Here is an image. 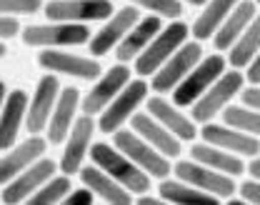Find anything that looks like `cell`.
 Here are the masks:
<instances>
[{"mask_svg": "<svg viewBox=\"0 0 260 205\" xmlns=\"http://www.w3.org/2000/svg\"><path fill=\"white\" fill-rule=\"evenodd\" d=\"M90 160L100 165L105 173H110L120 185H125L133 195H143L150 193V175L143 170L138 163H133L128 155L110 143H93L90 148Z\"/></svg>", "mask_w": 260, "mask_h": 205, "instance_id": "6da1fadb", "label": "cell"}, {"mask_svg": "<svg viewBox=\"0 0 260 205\" xmlns=\"http://www.w3.org/2000/svg\"><path fill=\"white\" fill-rule=\"evenodd\" d=\"M190 25L183 20H170V25H165L160 33L153 38V43L135 58V73L140 78H153L158 70L173 58V53L188 43Z\"/></svg>", "mask_w": 260, "mask_h": 205, "instance_id": "7a4b0ae2", "label": "cell"}, {"mask_svg": "<svg viewBox=\"0 0 260 205\" xmlns=\"http://www.w3.org/2000/svg\"><path fill=\"white\" fill-rule=\"evenodd\" d=\"M245 80H248V78L238 68L225 70V73L190 105V115H193L195 123H198V125H205V123H210L215 115H223V110L230 105V100H233L235 95H240Z\"/></svg>", "mask_w": 260, "mask_h": 205, "instance_id": "3957f363", "label": "cell"}, {"mask_svg": "<svg viewBox=\"0 0 260 205\" xmlns=\"http://www.w3.org/2000/svg\"><path fill=\"white\" fill-rule=\"evenodd\" d=\"M23 45L28 48H65V45H88L90 43V28L85 23H60L50 20L45 25H28L23 28Z\"/></svg>", "mask_w": 260, "mask_h": 205, "instance_id": "277c9868", "label": "cell"}, {"mask_svg": "<svg viewBox=\"0 0 260 205\" xmlns=\"http://www.w3.org/2000/svg\"><path fill=\"white\" fill-rule=\"evenodd\" d=\"M113 145H118L133 163H138L143 170L148 173L150 178H155V180L168 178L170 170H173L170 158L162 155L155 145H150L145 138L140 133H135L133 128H120L118 133H113Z\"/></svg>", "mask_w": 260, "mask_h": 205, "instance_id": "5b68a950", "label": "cell"}, {"mask_svg": "<svg viewBox=\"0 0 260 205\" xmlns=\"http://www.w3.org/2000/svg\"><path fill=\"white\" fill-rule=\"evenodd\" d=\"M148 93H150V85H148L143 78L130 80L128 85L118 93V98L100 113V118H98V130L105 133V135L118 133L130 118L138 113V105L148 100Z\"/></svg>", "mask_w": 260, "mask_h": 205, "instance_id": "8992f818", "label": "cell"}, {"mask_svg": "<svg viewBox=\"0 0 260 205\" xmlns=\"http://www.w3.org/2000/svg\"><path fill=\"white\" fill-rule=\"evenodd\" d=\"M228 68V58H223L220 53H213V55H208V58H203L193 70H190V75L170 93V98L175 105H180V108H190Z\"/></svg>", "mask_w": 260, "mask_h": 205, "instance_id": "52a82bcc", "label": "cell"}, {"mask_svg": "<svg viewBox=\"0 0 260 205\" xmlns=\"http://www.w3.org/2000/svg\"><path fill=\"white\" fill-rule=\"evenodd\" d=\"M200 60H203V45H200V40H188L185 45H180V48L173 53V58L150 78L153 93H160V95L162 93H173V90L190 75V70H193Z\"/></svg>", "mask_w": 260, "mask_h": 205, "instance_id": "ba28073f", "label": "cell"}, {"mask_svg": "<svg viewBox=\"0 0 260 205\" xmlns=\"http://www.w3.org/2000/svg\"><path fill=\"white\" fill-rule=\"evenodd\" d=\"M173 173H175V178L190 183V185L205 190V193H210V195H215V198H220V200L233 198L235 190H238L233 175L215 170V168H210V165H203V163H198L193 158H190V160H178V163L173 165Z\"/></svg>", "mask_w": 260, "mask_h": 205, "instance_id": "9c48e42d", "label": "cell"}, {"mask_svg": "<svg viewBox=\"0 0 260 205\" xmlns=\"http://www.w3.org/2000/svg\"><path fill=\"white\" fill-rule=\"evenodd\" d=\"M55 170H60V163H55L53 158H45V155H43L38 163H32L30 168H25L20 175H15L10 183L3 185V195H0L3 205L28 203V198H30L38 188H43V185L55 175Z\"/></svg>", "mask_w": 260, "mask_h": 205, "instance_id": "30bf717a", "label": "cell"}, {"mask_svg": "<svg viewBox=\"0 0 260 205\" xmlns=\"http://www.w3.org/2000/svg\"><path fill=\"white\" fill-rule=\"evenodd\" d=\"M140 20V8L138 5H125V8H120V10H115L108 20H105V25L93 33L90 38V43H88V50H90V55L93 58H103V55H108L110 50H115L123 40H125V35L135 28V23Z\"/></svg>", "mask_w": 260, "mask_h": 205, "instance_id": "8fae6325", "label": "cell"}, {"mask_svg": "<svg viewBox=\"0 0 260 205\" xmlns=\"http://www.w3.org/2000/svg\"><path fill=\"white\" fill-rule=\"evenodd\" d=\"M60 93H63V88H60L58 73H45L38 80L30 105H28V118H25V128H28L30 135H40L43 130H48L50 115H53V110L58 105Z\"/></svg>", "mask_w": 260, "mask_h": 205, "instance_id": "7c38bea8", "label": "cell"}, {"mask_svg": "<svg viewBox=\"0 0 260 205\" xmlns=\"http://www.w3.org/2000/svg\"><path fill=\"white\" fill-rule=\"evenodd\" d=\"M130 80V68L125 63H118V65H110V70H105L95 83L93 88L83 95V102H80V110L85 115H100L110 102L118 98V93L128 85Z\"/></svg>", "mask_w": 260, "mask_h": 205, "instance_id": "4fadbf2b", "label": "cell"}, {"mask_svg": "<svg viewBox=\"0 0 260 205\" xmlns=\"http://www.w3.org/2000/svg\"><path fill=\"white\" fill-rule=\"evenodd\" d=\"M38 65L48 73H58L68 78H78V80H98L103 75V68L95 58H85V55H75V53H65L60 48H45L38 53Z\"/></svg>", "mask_w": 260, "mask_h": 205, "instance_id": "5bb4252c", "label": "cell"}, {"mask_svg": "<svg viewBox=\"0 0 260 205\" xmlns=\"http://www.w3.org/2000/svg\"><path fill=\"white\" fill-rule=\"evenodd\" d=\"M43 10L48 20L60 23H95L108 20L115 13L110 0H50Z\"/></svg>", "mask_w": 260, "mask_h": 205, "instance_id": "9a60e30c", "label": "cell"}, {"mask_svg": "<svg viewBox=\"0 0 260 205\" xmlns=\"http://www.w3.org/2000/svg\"><path fill=\"white\" fill-rule=\"evenodd\" d=\"M95 120L93 115H80L70 130V135L65 140L63 155H60V173L65 175H75L80 173V168L85 165V158L90 155L93 148V135H95Z\"/></svg>", "mask_w": 260, "mask_h": 205, "instance_id": "2e32d148", "label": "cell"}, {"mask_svg": "<svg viewBox=\"0 0 260 205\" xmlns=\"http://www.w3.org/2000/svg\"><path fill=\"white\" fill-rule=\"evenodd\" d=\"M48 138H40V135H30L25 138L23 143L13 145L10 150H3V158H0V183H10L15 175L30 168L32 163H38L45 150H48Z\"/></svg>", "mask_w": 260, "mask_h": 205, "instance_id": "e0dca14e", "label": "cell"}, {"mask_svg": "<svg viewBox=\"0 0 260 205\" xmlns=\"http://www.w3.org/2000/svg\"><path fill=\"white\" fill-rule=\"evenodd\" d=\"M200 138L205 140V143H213V145H218V148H225L230 153H235V155H243V158H255L260 155V138L250 135V133H245V130H238V128H233V125H218V123H205L203 128H200Z\"/></svg>", "mask_w": 260, "mask_h": 205, "instance_id": "ac0fdd59", "label": "cell"}, {"mask_svg": "<svg viewBox=\"0 0 260 205\" xmlns=\"http://www.w3.org/2000/svg\"><path fill=\"white\" fill-rule=\"evenodd\" d=\"M145 108H148V113H150L155 120H160L162 125H165L170 133H175L183 143H193L195 138L200 135L198 123L193 120V115H185L180 105H175L173 100H165L160 93L153 95V98H148V100H145Z\"/></svg>", "mask_w": 260, "mask_h": 205, "instance_id": "d6986e66", "label": "cell"}, {"mask_svg": "<svg viewBox=\"0 0 260 205\" xmlns=\"http://www.w3.org/2000/svg\"><path fill=\"white\" fill-rule=\"evenodd\" d=\"M80 90L78 88H63L60 98H58V105L50 115V123H48V130H45V138L50 140V145H60L68 140L75 120H78V108H80Z\"/></svg>", "mask_w": 260, "mask_h": 205, "instance_id": "ffe728a7", "label": "cell"}, {"mask_svg": "<svg viewBox=\"0 0 260 205\" xmlns=\"http://www.w3.org/2000/svg\"><path fill=\"white\" fill-rule=\"evenodd\" d=\"M78 175H80L83 185H88L103 203H108V205H130L133 200H135V195L130 193L125 185H120L110 173H105L100 165H95V163H93V165H83Z\"/></svg>", "mask_w": 260, "mask_h": 205, "instance_id": "44dd1931", "label": "cell"}, {"mask_svg": "<svg viewBox=\"0 0 260 205\" xmlns=\"http://www.w3.org/2000/svg\"><path fill=\"white\" fill-rule=\"evenodd\" d=\"M28 105H30V100H28V93L23 88L10 90L8 100L3 102V110H0V148L3 150H10L15 145L20 125L28 118Z\"/></svg>", "mask_w": 260, "mask_h": 205, "instance_id": "7402d4cb", "label": "cell"}, {"mask_svg": "<svg viewBox=\"0 0 260 205\" xmlns=\"http://www.w3.org/2000/svg\"><path fill=\"white\" fill-rule=\"evenodd\" d=\"M130 128L135 133H140L150 145H155L162 155H168V158H178L183 153V145H180L183 140L175 135V133H170L160 120H155L148 110L145 113H135L130 118Z\"/></svg>", "mask_w": 260, "mask_h": 205, "instance_id": "603a6c76", "label": "cell"}, {"mask_svg": "<svg viewBox=\"0 0 260 205\" xmlns=\"http://www.w3.org/2000/svg\"><path fill=\"white\" fill-rule=\"evenodd\" d=\"M162 28V18L160 15H153V13H148L145 18H140L138 23H135V28L125 35V40L115 48V58H118V63H135V58L153 43V38L160 33Z\"/></svg>", "mask_w": 260, "mask_h": 205, "instance_id": "cb8c5ba5", "label": "cell"}, {"mask_svg": "<svg viewBox=\"0 0 260 205\" xmlns=\"http://www.w3.org/2000/svg\"><path fill=\"white\" fill-rule=\"evenodd\" d=\"M255 15H258V3L255 0H240L233 8V13L228 15V20L218 28V33L213 35V48L218 53H228L235 45V40L245 33V28L253 23Z\"/></svg>", "mask_w": 260, "mask_h": 205, "instance_id": "d4e9b609", "label": "cell"}, {"mask_svg": "<svg viewBox=\"0 0 260 205\" xmlns=\"http://www.w3.org/2000/svg\"><path fill=\"white\" fill-rule=\"evenodd\" d=\"M190 158L198 160V163H203V165H210V168H215V170H220V173H228L233 178L248 173V165L243 163V155H235V153H230L225 148H218V145L205 143V140L190 145Z\"/></svg>", "mask_w": 260, "mask_h": 205, "instance_id": "484cf974", "label": "cell"}, {"mask_svg": "<svg viewBox=\"0 0 260 205\" xmlns=\"http://www.w3.org/2000/svg\"><path fill=\"white\" fill-rule=\"evenodd\" d=\"M240 0H208L203 5V10L198 13V18L190 25V33L195 40H213V35L218 33V28L228 20V15L233 13V8Z\"/></svg>", "mask_w": 260, "mask_h": 205, "instance_id": "4316f807", "label": "cell"}, {"mask_svg": "<svg viewBox=\"0 0 260 205\" xmlns=\"http://www.w3.org/2000/svg\"><path fill=\"white\" fill-rule=\"evenodd\" d=\"M158 195L165 203H175V205H215L220 198L195 188L190 183L180 180V178H162L158 185Z\"/></svg>", "mask_w": 260, "mask_h": 205, "instance_id": "83f0119b", "label": "cell"}, {"mask_svg": "<svg viewBox=\"0 0 260 205\" xmlns=\"http://www.w3.org/2000/svg\"><path fill=\"white\" fill-rule=\"evenodd\" d=\"M260 53V13L253 18V23L245 28V33L235 40V45L228 50L230 68H248L250 60Z\"/></svg>", "mask_w": 260, "mask_h": 205, "instance_id": "f1b7e54d", "label": "cell"}, {"mask_svg": "<svg viewBox=\"0 0 260 205\" xmlns=\"http://www.w3.org/2000/svg\"><path fill=\"white\" fill-rule=\"evenodd\" d=\"M70 178L73 175H53L43 188H38L35 193H32L30 198H28V205H58V203H65V198H68V193L73 190L70 185Z\"/></svg>", "mask_w": 260, "mask_h": 205, "instance_id": "f546056e", "label": "cell"}, {"mask_svg": "<svg viewBox=\"0 0 260 205\" xmlns=\"http://www.w3.org/2000/svg\"><path fill=\"white\" fill-rule=\"evenodd\" d=\"M223 123L260 138V110L250 105H228L223 110Z\"/></svg>", "mask_w": 260, "mask_h": 205, "instance_id": "4dcf8cb0", "label": "cell"}, {"mask_svg": "<svg viewBox=\"0 0 260 205\" xmlns=\"http://www.w3.org/2000/svg\"><path fill=\"white\" fill-rule=\"evenodd\" d=\"M133 5H138L140 10H148L153 15H160L168 20H178L183 15V3L180 0H128Z\"/></svg>", "mask_w": 260, "mask_h": 205, "instance_id": "1f68e13d", "label": "cell"}, {"mask_svg": "<svg viewBox=\"0 0 260 205\" xmlns=\"http://www.w3.org/2000/svg\"><path fill=\"white\" fill-rule=\"evenodd\" d=\"M43 8V0H0L3 15H35Z\"/></svg>", "mask_w": 260, "mask_h": 205, "instance_id": "d6a6232c", "label": "cell"}, {"mask_svg": "<svg viewBox=\"0 0 260 205\" xmlns=\"http://www.w3.org/2000/svg\"><path fill=\"white\" fill-rule=\"evenodd\" d=\"M238 193H240V198H243L245 203L260 205V180L258 178H248V180H243V183L238 185Z\"/></svg>", "mask_w": 260, "mask_h": 205, "instance_id": "836d02e7", "label": "cell"}, {"mask_svg": "<svg viewBox=\"0 0 260 205\" xmlns=\"http://www.w3.org/2000/svg\"><path fill=\"white\" fill-rule=\"evenodd\" d=\"M98 195L88 188V185H80V188H75V190H70L68 193V198H65V205H93Z\"/></svg>", "mask_w": 260, "mask_h": 205, "instance_id": "e575fe53", "label": "cell"}, {"mask_svg": "<svg viewBox=\"0 0 260 205\" xmlns=\"http://www.w3.org/2000/svg\"><path fill=\"white\" fill-rule=\"evenodd\" d=\"M23 33V28H20V23H18V18L15 15H3L0 18V38L3 40H13L15 35Z\"/></svg>", "mask_w": 260, "mask_h": 205, "instance_id": "d590c367", "label": "cell"}, {"mask_svg": "<svg viewBox=\"0 0 260 205\" xmlns=\"http://www.w3.org/2000/svg\"><path fill=\"white\" fill-rule=\"evenodd\" d=\"M240 100H243V105H250V108L260 110V85L243 88V90H240Z\"/></svg>", "mask_w": 260, "mask_h": 205, "instance_id": "8d00e7d4", "label": "cell"}, {"mask_svg": "<svg viewBox=\"0 0 260 205\" xmlns=\"http://www.w3.org/2000/svg\"><path fill=\"white\" fill-rule=\"evenodd\" d=\"M245 78H248L250 85H260V53L250 60V65H248V70H245Z\"/></svg>", "mask_w": 260, "mask_h": 205, "instance_id": "74e56055", "label": "cell"}, {"mask_svg": "<svg viewBox=\"0 0 260 205\" xmlns=\"http://www.w3.org/2000/svg\"><path fill=\"white\" fill-rule=\"evenodd\" d=\"M248 173H250V178H258L260 180V158H250V163H248Z\"/></svg>", "mask_w": 260, "mask_h": 205, "instance_id": "f35d334b", "label": "cell"}, {"mask_svg": "<svg viewBox=\"0 0 260 205\" xmlns=\"http://www.w3.org/2000/svg\"><path fill=\"white\" fill-rule=\"evenodd\" d=\"M8 95H10V93H8V83H5V80H0V100L5 102L8 100Z\"/></svg>", "mask_w": 260, "mask_h": 205, "instance_id": "ab89813d", "label": "cell"}, {"mask_svg": "<svg viewBox=\"0 0 260 205\" xmlns=\"http://www.w3.org/2000/svg\"><path fill=\"white\" fill-rule=\"evenodd\" d=\"M5 55H8V40L0 43V58H5Z\"/></svg>", "mask_w": 260, "mask_h": 205, "instance_id": "60d3db41", "label": "cell"}, {"mask_svg": "<svg viewBox=\"0 0 260 205\" xmlns=\"http://www.w3.org/2000/svg\"><path fill=\"white\" fill-rule=\"evenodd\" d=\"M180 3H188V5H205L208 0H180Z\"/></svg>", "mask_w": 260, "mask_h": 205, "instance_id": "b9f144b4", "label": "cell"}, {"mask_svg": "<svg viewBox=\"0 0 260 205\" xmlns=\"http://www.w3.org/2000/svg\"><path fill=\"white\" fill-rule=\"evenodd\" d=\"M255 3H258V5H260V0H255Z\"/></svg>", "mask_w": 260, "mask_h": 205, "instance_id": "7bdbcfd3", "label": "cell"}]
</instances>
